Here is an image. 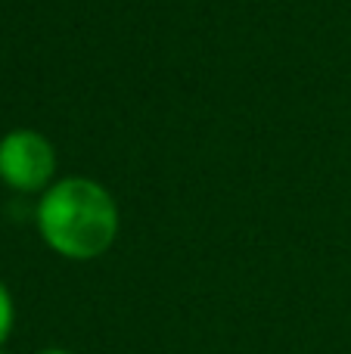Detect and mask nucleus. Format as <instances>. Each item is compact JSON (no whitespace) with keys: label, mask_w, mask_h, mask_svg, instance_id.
<instances>
[{"label":"nucleus","mask_w":351,"mask_h":354,"mask_svg":"<svg viewBox=\"0 0 351 354\" xmlns=\"http://www.w3.org/2000/svg\"><path fill=\"white\" fill-rule=\"evenodd\" d=\"M37 227L53 252L87 261L112 245L118 233V208L106 187L87 177H68L44 193L37 205Z\"/></svg>","instance_id":"f257e3e1"},{"label":"nucleus","mask_w":351,"mask_h":354,"mask_svg":"<svg viewBox=\"0 0 351 354\" xmlns=\"http://www.w3.org/2000/svg\"><path fill=\"white\" fill-rule=\"evenodd\" d=\"M56 171V156L47 137L35 131H12L0 140V180L19 193H37Z\"/></svg>","instance_id":"f03ea898"},{"label":"nucleus","mask_w":351,"mask_h":354,"mask_svg":"<svg viewBox=\"0 0 351 354\" xmlns=\"http://www.w3.org/2000/svg\"><path fill=\"white\" fill-rule=\"evenodd\" d=\"M10 326H12V299L6 292V286L0 283V345L10 336Z\"/></svg>","instance_id":"7ed1b4c3"},{"label":"nucleus","mask_w":351,"mask_h":354,"mask_svg":"<svg viewBox=\"0 0 351 354\" xmlns=\"http://www.w3.org/2000/svg\"><path fill=\"white\" fill-rule=\"evenodd\" d=\"M41 354H68V351H62V348H47V351H41Z\"/></svg>","instance_id":"20e7f679"},{"label":"nucleus","mask_w":351,"mask_h":354,"mask_svg":"<svg viewBox=\"0 0 351 354\" xmlns=\"http://www.w3.org/2000/svg\"><path fill=\"white\" fill-rule=\"evenodd\" d=\"M0 354H3V351H0Z\"/></svg>","instance_id":"39448f33"}]
</instances>
